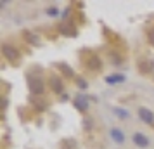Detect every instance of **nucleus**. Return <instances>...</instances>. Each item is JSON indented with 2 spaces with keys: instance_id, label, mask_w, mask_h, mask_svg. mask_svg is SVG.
<instances>
[{
  "instance_id": "f257e3e1",
  "label": "nucleus",
  "mask_w": 154,
  "mask_h": 149,
  "mask_svg": "<svg viewBox=\"0 0 154 149\" xmlns=\"http://www.w3.org/2000/svg\"><path fill=\"white\" fill-rule=\"evenodd\" d=\"M4 56L7 57L9 61H12V63H14V61H17V59H19V54H17V50H14L12 49V47H9V45H4Z\"/></svg>"
},
{
  "instance_id": "f03ea898",
  "label": "nucleus",
  "mask_w": 154,
  "mask_h": 149,
  "mask_svg": "<svg viewBox=\"0 0 154 149\" xmlns=\"http://www.w3.org/2000/svg\"><path fill=\"white\" fill-rule=\"evenodd\" d=\"M139 116L146 121V123H152L154 121V113L152 111H149L147 107H140L139 109Z\"/></svg>"
},
{
  "instance_id": "7ed1b4c3",
  "label": "nucleus",
  "mask_w": 154,
  "mask_h": 149,
  "mask_svg": "<svg viewBox=\"0 0 154 149\" xmlns=\"http://www.w3.org/2000/svg\"><path fill=\"white\" fill-rule=\"evenodd\" d=\"M133 142L137 144V146H140V147H147L149 146V139H147L144 134H133Z\"/></svg>"
},
{
  "instance_id": "20e7f679",
  "label": "nucleus",
  "mask_w": 154,
  "mask_h": 149,
  "mask_svg": "<svg viewBox=\"0 0 154 149\" xmlns=\"http://www.w3.org/2000/svg\"><path fill=\"white\" fill-rule=\"evenodd\" d=\"M111 137L114 139V142H118V144H123V142H125V134H123L119 128H111Z\"/></svg>"
},
{
  "instance_id": "39448f33",
  "label": "nucleus",
  "mask_w": 154,
  "mask_h": 149,
  "mask_svg": "<svg viewBox=\"0 0 154 149\" xmlns=\"http://www.w3.org/2000/svg\"><path fill=\"white\" fill-rule=\"evenodd\" d=\"M29 88L33 90L35 94H42L43 92V83L40 82V80H29Z\"/></svg>"
},
{
  "instance_id": "423d86ee",
  "label": "nucleus",
  "mask_w": 154,
  "mask_h": 149,
  "mask_svg": "<svg viewBox=\"0 0 154 149\" xmlns=\"http://www.w3.org/2000/svg\"><path fill=\"white\" fill-rule=\"evenodd\" d=\"M106 82L107 83H121V82H125V75H111L106 78Z\"/></svg>"
},
{
  "instance_id": "0eeeda50",
  "label": "nucleus",
  "mask_w": 154,
  "mask_h": 149,
  "mask_svg": "<svg viewBox=\"0 0 154 149\" xmlns=\"http://www.w3.org/2000/svg\"><path fill=\"white\" fill-rule=\"evenodd\" d=\"M75 102H76V107L83 109V111L88 107V104H87V99H83V97H76V101H75Z\"/></svg>"
},
{
  "instance_id": "6e6552de",
  "label": "nucleus",
  "mask_w": 154,
  "mask_h": 149,
  "mask_svg": "<svg viewBox=\"0 0 154 149\" xmlns=\"http://www.w3.org/2000/svg\"><path fill=\"white\" fill-rule=\"evenodd\" d=\"M114 113L118 114L119 118H123V120L130 116V113H128V111H125V109H119V107H114Z\"/></svg>"
},
{
  "instance_id": "1a4fd4ad",
  "label": "nucleus",
  "mask_w": 154,
  "mask_h": 149,
  "mask_svg": "<svg viewBox=\"0 0 154 149\" xmlns=\"http://www.w3.org/2000/svg\"><path fill=\"white\" fill-rule=\"evenodd\" d=\"M52 87L57 88V92H63V83H61L57 78H52Z\"/></svg>"
},
{
  "instance_id": "9d476101",
  "label": "nucleus",
  "mask_w": 154,
  "mask_h": 149,
  "mask_svg": "<svg viewBox=\"0 0 154 149\" xmlns=\"http://www.w3.org/2000/svg\"><path fill=\"white\" fill-rule=\"evenodd\" d=\"M59 68H61V70L63 71H66V73H68V75H73V71H71V68H68V66H64V64H59Z\"/></svg>"
},
{
  "instance_id": "9b49d317",
  "label": "nucleus",
  "mask_w": 154,
  "mask_h": 149,
  "mask_svg": "<svg viewBox=\"0 0 154 149\" xmlns=\"http://www.w3.org/2000/svg\"><path fill=\"white\" fill-rule=\"evenodd\" d=\"M49 14H50V16H54V14H57V9H49Z\"/></svg>"
},
{
  "instance_id": "f8f14e48",
  "label": "nucleus",
  "mask_w": 154,
  "mask_h": 149,
  "mask_svg": "<svg viewBox=\"0 0 154 149\" xmlns=\"http://www.w3.org/2000/svg\"><path fill=\"white\" fill-rule=\"evenodd\" d=\"M78 85H80V87H83V88H85V87H87V83H85V82H82V80H80V82H78Z\"/></svg>"
},
{
  "instance_id": "ddd939ff",
  "label": "nucleus",
  "mask_w": 154,
  "mask_h": 149,
  "mask_svg": "<svg viewBox=\"0 0 154 149\" xmlns=\"http://www.w3.org/2000/svg\"><path fill=\"white\" fill-rule=\"evenodd\" d=\"M151 42L154 43V31H152V33H151Z\"/></svg>"
}]
</instances>
